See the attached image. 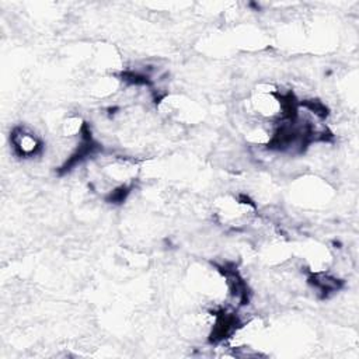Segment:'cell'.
<instances>
[{
  "instance_id": "obj_1",
  "label": "cell",
  "mask_w": 359,
  "mask_h": 359,
  "mask_svg": "<svg viewBox=\"0 0 359 359\" xmlns=\"http://www.w3.org/2000/svg\"><path fill=\"white\" fill-rule=\"evenodd\" d=\"M10 143L14 149V153L22 158H32L38 156L43 149L42 140L34 132L22 126H17L11 130Z\"/></svg>"
}]
</instances>
